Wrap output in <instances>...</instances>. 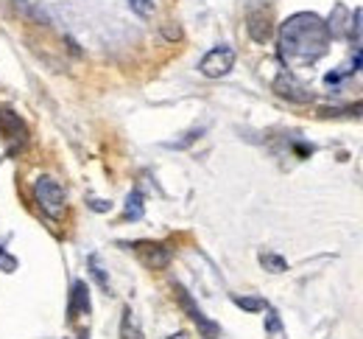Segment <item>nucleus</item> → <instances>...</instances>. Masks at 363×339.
<instances>
[{
  "mask_svg": "<svg viewBox=\"0 0 363 339\" xmlns=\"http://www.w3.org/2000/svg\"><path fill=\"white\" fill-rule=\"evenodd\" d=\"M90 264H92V272H95V278L101 281V286H104V289H109V284H106V275H104V269L98 267V258H95V255L90 258Z\"/></svg>",
  "mask_w": 363,
  "mask_h": 339,
  "instance_id": "obj_14",
  "label": "nucleus"
},
{
  "mask_svg": "<svg viewBox=\"0 0 363 339\" xmlns=\"http://www.w3.org/2000/svg\"><path fill=\"white\" fill-rule=\"evenodd\" d=\"M260 264H263L269 272H285V269H288L285 258H279V255H274V252H263V255H260Z\"/></svg>",
  "mask_w": 363,
  "mask_h": 339,
  "instance_id": "obj_10",
  "label": "nucleus"
},
{
  "mask_svg": "<svg viewBox=\"0 0 363 339\" xmlns=\"http://www.w3.org/2000/svg\"><path fill=\"white\" fill-rule=\"evenodd\" d=\"M274 90H277V96L288 98V101H294V104H308V101H313V93H311V90H308L302 82H296L291 73L277 76Z\"/></svg>",
  "mask_w": 363,
  "mask_h": 339,
  "instance_id": "obj_5",
  "label": "nucleus"
},
{
  "mask_svg": "<svg viewBox=\"0 0 363 339\" xmlns=\"http://www.w3.org/2000/svg\"><path fill=\"white\" fill-rule=\"evenodd\" d=\"M34 196H37V205L43 208V213L50 219H62L65 216V208H67V199H65V188L50 180V177H40L34 183Z\"/></svg>",
  "mask_w": 363,
  "mask_h": 339,
  "instance_id": "obj_2",
  "label": "nucleus"
},
{
  "mask_svg": "<svg viewBox=\"0 0 363 339\" xmlns=\"http://www.w3.org/2000/svg\"><path fill=\"white\" fill-rule=\"evenodd\" d=\"M232 68H235V50L229 48V45L213 48L204 59H201V65H199V70H201L204 76H210V79H221V76H227Z\"/></svg>",
  "mask_w": 363,
  "mask_h": 339,
  "instance_id": "obj_4",
  "label": "nucleus"
},
{
  "mask_svg": "<svg viewBox=\"0 0 363 339\" xmlns=\"http://www.w3.org/2000/svg\"><path fill=\"white\" fill-rule=\"evenodd\" d=\"M140 216H143V194L132 191L126 199V219H140Z\"/></svg>",
  "mask_w": 363,
  "mask_h": 339,
  "instance_id": "obj_9",
  "label": "nucleus"
},
{
  "mask_svg": "<svg viewBox=\"0 0 363 339\" xmlns=\"http://www.w3.org/2000/svg\"><path fill=\"white\" fill-rule=\"evenodd\" d=\"M235 306H240L246 311H263L266 300H260V297H235Z\"/></svg>",
  "mask_w": 363,
  "mask_h": 339,
  "instance_id": "obj_11",
  "label": "nucleus"
},
{
  "mask_svg": "<svg viewBox=\"0 0 363 339\" xmlns=\"http://www.w3.org/2000/svg\"><path fill=\"white\" fill-rule=\"evenodd\" d=\"M324 115H363V104L347 107V109H324Z\"/></svg>",
  "mask_w": 363,
  "mask_h": 339,
  "instance_id": "obj_13",
  "label": "nucleus"
},
{
  "mask_svg": "<svg viewBox=\"0 0 363 339\" xmlns=\"http://www.w3.org/2000/svg\"><path fill=\"white\" fill-rule=\"evenodd\" d=\"M129 6L135 9L140 17H151L154 14V0H129Z\"/></svg>",
  "mask_w": 363,
  "mask_h": 339,
  "instance_id": "obj_12",
  "label": "nucleus"
},
{
  "mask_svg": "<svg viewBox=\"0 0 363 339\" xmlns=\"http://www.w3.org/2000/svg\"><path fill=\"white\" fill-rule=\"evenodd\" d=\"M246 28H249V37H252L255 43H269L274 34L272 11H269V9H255V11H249Z\"/></svg>",
  "mask_w": 363,
  "mask_h": 339,
  "instance_id": "obj_6",
  "label": "nucleus"
},
{
  "mask_svg": "<svg viewBox=\"0 0 363 339\" xmlns=\"http://www.w3.org/2000/svg\"><path fill=\"white\" fill-rule=\"evenodd\" d=\"M355 20H358V31H352V40L363 43V11H355Z\"/></svg>",
  "mask_w": 363,
  "mask_h": 339,
  "instance_id": "obj_15",
  "label": "nucleus"
},
{
  "mask_svg": "<svg viewBox=\"0 0 363 339\" xmlns=\"http://www.w3.org/2000/svg\"><path fill=\"white\" fill-rule=\"evenodd\" d=\"M330 48L327 23L318 14H294L279 28V53L288 65H313Z\"/></svg>",
  "mask_w": 363,
  "mask_h": 339,
  "instance_id": "obj_1",
  "label": "nucleus"
},
{
  "mask_svg": "<svg viewBox=\"0 0 363 339\" xmlns=\"http://www.w3.org/2000/svg\"><path fill=\"white\" fill-rule=\"evenodd\" d=\"M121 339H145L143 331H140V323H137L132 308L123 311V320H121Z\"/></svg>",
  "mask_w": 363,
  "mask_h": 339,
  "instance_id": "obj_8",
  "label": "nucleus"
},
{
  "mask_svg": "<svg viewBox=\"0 0 363 339\" xmlns=\"http://www.w3.org/2000/svg\"><path fill=\"white\" fill-rule=\"evenodd\" d=\"M174 289H177V300H179V306L184 308V311H187V317L196 323L199 334H201L204 339H218V337H221V328H218V323H213V320H207V317H204V311L196 306V300L190 297V291L184 289V286H179V284H177Z\"/></svg>",
  "mask_w": 363,
  "mask_h": 339,
  "instance_id": "obj_3",
  "label": "nucleus"
},
{
  "mask_svg": "<svg viewBox=\"0 0 363 339\" xmlns=\"http://www.w3.org/2000/svg\"><path fill=\"white\" fill-rule=\"evenodd\" d=\"M143 261L151 267V269H165L168 261H171V252L162 247V244H137Z\"/></svg>",
  "mask_w": 363,
  "mask_h": 339,
  "instance_id": "obj_7",
  "label": "nucleus"
},
{
  "mask_svg": "<svg viewBox=\"0 0 363 339\" xmlns=\"http://www.w3.org/2000/svg\"><path fill=\"white\" fill-rule=\"evenodd\" d=\"M168 339H187V334H184V331H179V334H174V337H168Z\"/></svg>",
  "mask_w": 363,
  "mask_h": 339,
  "instance_id": "obj_16",
  "label": "nucleus"
}]
</instances>
